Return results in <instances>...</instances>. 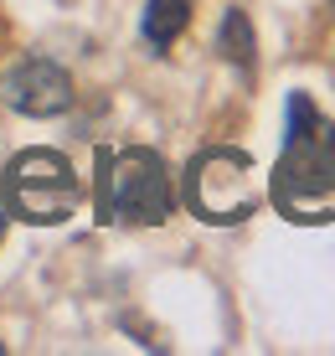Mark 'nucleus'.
<instances>
[{
  "label": "nucleus",
  "mask_w": 335,
  "mask_h": 356,
  "mask_svg": "<svg viewBox=\"0 0 335 356\" xmlns=\"http://www.w3.org/2000/svg\"><path fill=\"white\" fill-rule=\"evenodd\" d=\"M176 207L170 170L155 150H104L98 155V212L104 222H134L155 227Z\"/></svg>",
  "instance_id": "2"
},
{
  "label": "nucleus",
  "mask_w": 335,
  "mask_h": 356,
  "mask_svg": "<svg viewBox=\"0 0 335 356\" xmlns=\"http://www.w3.org/2000/svg\"><path fill=\"white\" fill-rule=\"evenodd\" d=\"M0 98H6L16 114L52 119V114H67L72 108V78L52 57H21V63L0 78Z\"/></svg>",
  "instance_id": "5"
},
{
  "label": "nucleus",
  "mask_w": 335,
  "mask_h": 356,
  "mask_svg": "<svg viewBox=\"0 0 335 356\" xmlns=\"http://www.w3.org/2000/svg\"><path fill=\"white\" fill-rule=\"evenodd\" d=\"M186 202L206 222H243L258 207L253 161L243 150H202L186 170Z\"/></svg>",
  "instance_id": "4"
},
{
  "label": "nucleus",
  "mask_w": 335,
  "mask_h": 356,
  "mask_svg": "<svg viewBox=\"0 0 335 356\" xmlns=\"http://www.w3.org/2000/svg\"><path fill=\"white\" fill-rule=\"evenodd\" d=\"M0 42H6V21H0Z\"/></svg>",
  "instance_id": "8"
},
{
  "label": "nucleus",
  "mask_w": 335,
  "mask_h": 356,
  "mask_svg": "<svg viewBox=\"0 0 335 356\" xmlns=\"http://www.w3.org/2000/svg\"><path fill=\"white\" fill-rule=\"evenodd\" d=\"M274 196L289 212H309L315 202L335 196V124L304 93L289 98V129L274 165Z\"/></svg>",
  "instance_id": "1"
},
{
  "label": "nucleus",
  "mask_w": 335,
  "mask_h": 356,
  "mask_svg": "<svg viewBox=\"0 0 335 356\" xmlns=\"http://www.w3.org/2000/svg\"><path fill=\"white\" fill-rule=\"evenodd\" d=\"M217 52L238 67H253V21L243 10H227L222 16V31H217Z\"/></svg>",
  "instance_id": "7"
},
{
  "label": "nucleus",
  "mask_w": 335,
  "mask_h": 356,
  "mask_svg": "<svg viewBox=\"0 0 335 356\" xmlns=\"http://www.w3.org/2000/svg\"><path fill=\"white\" fill-rule=\"evenodd\" d=\"M0 232H6V222H0Z\"/></svg>",
  "instance_id": "9"
},
{
  "label": "nucleus",
  "mask_w": 335,
  "mask_h": 356,
  "mask_svg": "<svg viewBox=\"0 0 335 356\" xmlns=\"http://www.w3.org/2000/svg\"><path fill=\"white\" fill-rule=\"evenodd\" d=\"M78 202H83V186H78V170H72L67 155L21 150L6 165V207L21 222H36V227L67 222L78 212Z\"/></svg>",
  "instance_id": "3"
},
{
  "label": "nucleus",
  "mask_w": 335,
  "mask_h": 356,
  "mask_svg": "<svg viewBox=\"0 0 335 356\" xmlns=\"http://www.w3.org/2000/svg\"><path fill=\"white\" fill-rule=\"evenodd\" d=\"M186 21H191V0H150L140 31H145V42H150L155 52H165V47L186 31Z\"/></svg>",
  "instance_id": "6"
}]
</instances>
